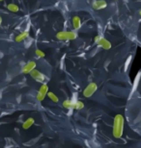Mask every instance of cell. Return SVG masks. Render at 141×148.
Listing matches in <instances>:
<instances>
[{"label":"cell","mask_w":141,"mask_h":148,"mask_svg":"<svg viewBox=\"0 0 141 148\" xmlns=\"http://www.w3.org/2000/svg\"><path fill=\"white\" fill-rule=\"evenodd\" d=\"M29 74H30V76H31L32 78L35 80V81H37L39 83H44V81H46V76H44L43 73L40 72L38 69H36L31 70Z\"/></svg>","instance_id":"cell-6"},{"label":"cell","mask_w":141,"mask_h":148,"mask_svg":"<svg viewBox=\"0 0 141 148\" xmlns=\"http://www.w3.org/2000/svg\"><path fill=\"white\" fill-rule=\"evenodd\" d=\"M97 90H98V85L94 82L90 83L84 88V90H83V96L86 97V98H89V97H91L97 91Z\"/></svg>","instance_id":"cell-4"},{"label":"cell","mask_w":141,"mask_h":148,"mask_svg":"<svg viewBox=\"0 0 141 148\" xmlns=\"http://www.w3.org/2000/svg\"><path fill=\"white\" fill-rule=\"evenodd\" d=\"M72 23H73V27L74 30H79L81 28V19H80L79 16H74L72 19Z\"/></svg>","instance_id":"cell-9"},{"label":"cell","mask_w":141,"mask_h":148,"mask_svg":"<svg viewBox=\"0 0 141 148\" xmlns=\"http://www.w3.org/2000/svg\"><path fill=\"white\" fill-rule=\"evenodd\" d=\"M139 14H140V16H141V10L139 11Z\"/></svg>","instance_id":"cell-18"},{"label":"cell","mask_w":141,"mask_h":148,"mask_svg":"<svg viewBox=\"0 0 141 148\" xmlns=\"http://www.w3.org/2000/svg\"><path fill=\"white\" fill-rule=\"evenodd\" d=\"M95 43L106 50H108L111 48V43H110V41L107 40L106 38H103L101 36L95 37Z\"/></svg>","instance_id":"cell-3"},{"label":"cell","mask_w":141,"mask_h":148,"mask_svg":"<svg viewBox=\"0 0 141 148\" xmlns=\"http://www.w3.org/2000/svg\"><path fill=\"white\" fill-rule=\"evenodd\" d=\"M35 123V120H34V118H32V117H29V118H27L24 122H23V124H22V128L24 129V130H27V129H29L30 127H31L33 124Z\"/></svg>","instance_id":"cell-11"},{"label":"cell","mask_w":141,"mask_h":148,"mask_svg":"<svg viewBox=\"0 0 141 148\" xmlns=\"http://www.w3.org/2000/svg\"><path fill=\"white\" fill-rule=\"evenodd\" d=\"M47 95L49 96V98L50 100H51L52 102H54V103H58V102H59V98H58V96H57L54 92H52V91H49Z\"/></svg>","instance_id":"cell-13"},{"label":"cell","mask_w":141,"mask_h":148,"mask_svg":"<svg viewBox=\"0 0 141 148\" xmlns=\"http://www.w3.org/2000/svg\"><path fill=\"white\" fill-rule=\"evenodd\" d=\"M7 9L10 12H13V13H17V12L19 11V7L16 4H13V3H11V4H8L7 5Z\"/></svg>","instance_id":"cell-14"},{"label":"cell","mask_w":141,"mask_h":148,"mask_svg":"<svg viewBox=\"0 0 141 148\" xmlns=\"http://www.w3.org/2000/svg\"><path fill=\"white\" fill-rule=\"evenodd\" d=\"M107 3L106 0H94L92 3V7L94 10H103V9L106 8Z\"/></svg>","instance_id":"cell-7"},{"label":"cell","mask_w":141,"mask_h":148,"mask_svg":"<svg viewBox=\"0 0 141 148\" xmlns=\"http://www.w3.org/2000/svg\"><path fill=\"white\" fill-rule=\"evenodd\" d=\"M56 38L59 40H73L77 38V34L74 31H60L56 34Z\"/></svg>","instance_id":"cell-2"},{"label":"cell","mask_w":141,"mask_h":148,"mask_svg":"<svg viewBox=\"0 0 141 148\" xmlns=\"http://www.w3.org/2000/svg\"><path fill=\"white\" fill-rule=\"evenodd\" d=\"M34 69H36V63L34 61H30L25 64L24 66L22 67V71L23 74H28V73H30L31 70H33Z\"/></svg>","instance_id":"cell-8"},{"label":"cell","mask_w":141,"mask_h":148,"mask_svg":"<svg viewBox=\"0 0 141 148\" xmlns=\"http://www.w3.org/2000/svg\"><path fill=\"white\" fill-rule=\"evenodd\" d=\"M83 108H84V104H83V102L74 101V110H82Z\"/></svg>","instance_id":"cell-15"},{"label":"cell","mask_w":141,"mask_h":148,"mask_svg":"<svg viewBox=\"0 0 141 148\" xmlns=\"http://www.w3.org/2000/svg\"><path fill=\"white\" fill-rule=\"evenodd\" d=\"M1 1H4V0H0V2H1Z\"/></svg>","instance_id":"cell-19"},{"label":"cell","mask_w":141,"mask_h":148,"mask_svg":"<svg viewBox=\"0 0 141 148\" xmlns=\"http://www.w3.org/2000/svg\"><path fill=\"white\" fill-rule=\"evenodd\" d=\"M1 23H2V18H1V16H0V25H1Z\"/></svg>","instance_id":"cell-17"},{"label":"cell","mask_w":141,"mask_h":148,"mask_svg":"<svg viewBox=\"0 0 141 148\" xmlns=\"http://www.w3.org/2000/svg\"><path fill=\"white\" fill-rule=\"evenodd\" d=\"M63 107L66 108V109H69V110H74V100H70V99H67L63 102Z\"/></svg>","instance_id":"cell-12"},{"label":"cell","mask_w":141,"mask_h":148,"mask_svg":"<svg viewBox=\"0 0 141 148\" xmlns=\"http://www.w3.org/2000/svg\"><path fill=\"white\" fill-rule=\"evenodd\" d=\"M29 36V32L27 30H25V31H23L22 32V33H19L17 36L16 37V38H15V40L17 41V42H20V41H22V40H24L25 38H27Z\"/></svg>","instance_id":"cell-10"},{"label":"cell","mask_w":141,"mask_h":148,"mask_svg":"<svg viewBox=\"0 0 141 148\" xmlns=\"http://www.w3.org/2000/svg\"><path fill=\"white\" fill-rule=\"evenodd\" d=\"M47 92H49V86H47L46 83L42 84L40 90H39L38 93H37V100L39 102H42L44 99V97L47 96Z\"/></svg>","instance_id":"cell-5"},{"label":"cell","mask_w":141,"mask_h":148,"mask_svg":"<svg viewBox=\"0 0 141 148\" xmlns=\"http://www.w3.org/2000/svg\"><path fill=\"white\" fill-rule=\"evenodd\" d=\"M124 132V116L122 114H116L114 117L112 134L115 138H120Z\"/></svg>","instance_id":"cell-1"},{"label":"cell","mask_w":141,"mask_h":148,"mask_svg":"<svg viewBox=\"0 0 141 148\" xmlns=\"http://www.w3.org/2000/svg\"><path fill=\"white\" fill-rule=\"evenodd\" d=\"M35 54H36V56H38L39 58H44V56H46V54H44V52H43L42 50H40V49H37L35 51Z\"/></svg>","instance_id":"cell-16"}]
</instances>
